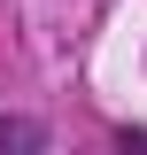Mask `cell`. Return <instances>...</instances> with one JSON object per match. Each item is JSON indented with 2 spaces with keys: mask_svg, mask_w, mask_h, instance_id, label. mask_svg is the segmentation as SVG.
Returning a JSON list of instances; mask_svg holds the SVG:
<instances>
[{
  "mask_svg": "<svg viewBox=\"0 0 147 155\" xmlns=\"http://www.w3.org/2000/svg\"><path fill=\"white\" fill-rule=\"evenodd\" d=\"M39 140H47L39 124H23V116H0V147H39Z\"/></svg>",
  "mask_w": 147,
  "mask_h": 155,
  "instance_id": "6da1fadb",
  "label": "cell"
}]
</instances>
